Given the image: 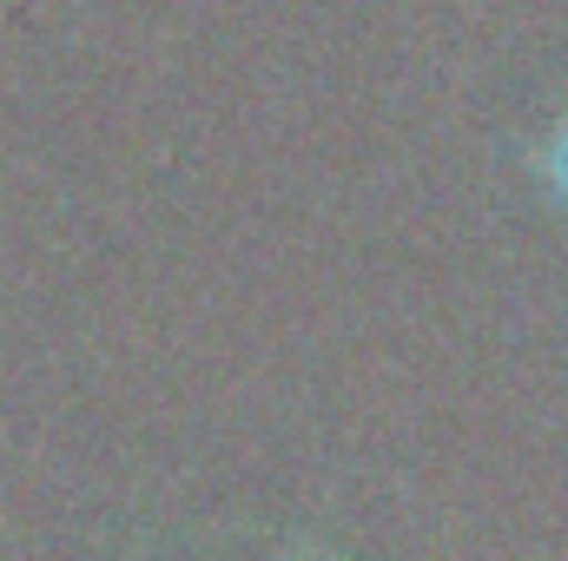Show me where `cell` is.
Instances as JSON below:
<instances>
[{"mask_svg": "<svg viewBox=\"0 0 568 561\" xmlns=\"http://www.w3.org/2000/svg\"><path fill=\"white\" fill-rule=\"evenodd\" d=\"M549 178H556V192H562V205H568V126L556 133V152H549Z\"/></svg>", "mask_w": 568, "mask_h": 561, "instance_id": "obj_1", "label": "cell"}]
</instances>
